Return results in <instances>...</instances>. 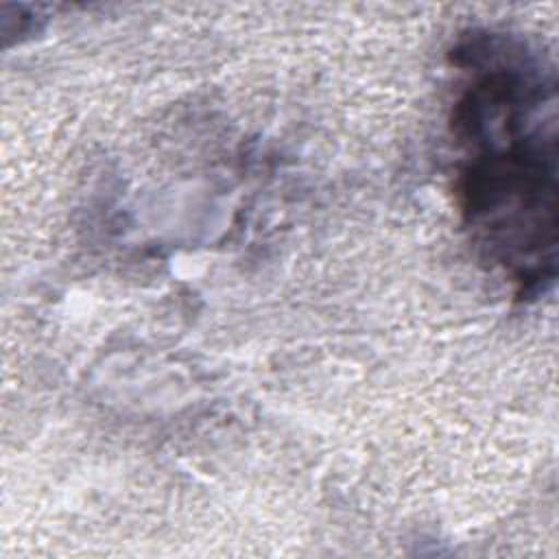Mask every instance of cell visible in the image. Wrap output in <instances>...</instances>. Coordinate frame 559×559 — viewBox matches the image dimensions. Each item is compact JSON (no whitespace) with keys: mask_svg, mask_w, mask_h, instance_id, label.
<instances>
[{"mask_svg":"<svg viewBox=\"0 0 559 559\" xmlns=\"http://www.w3.org/2000/svg\"><path fill=\"white\" fill-rule=\"evenodd\" d=\"M456 66L465 72L452 107L465 227L485 260L535 297L557 266L555 68L507 35L474 37Z\"/></svg>","mask_w":559,"mask_h":559,"instance_id":"cell-1","label":"cell"}]
</instances>
